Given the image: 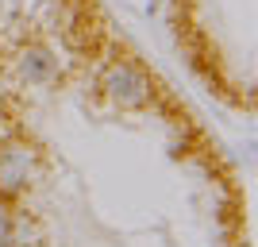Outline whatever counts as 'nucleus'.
<instances>
[]
</instances>
